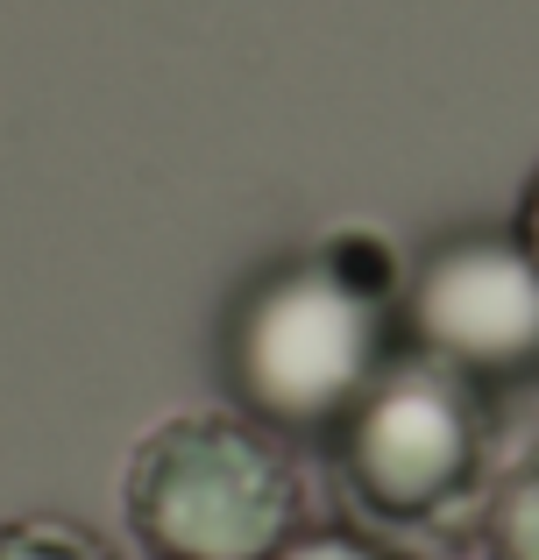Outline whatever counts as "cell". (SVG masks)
<instances>
[{"label":"cell","instance_id":"cell-1","mask_svg":"<svg viewBox=\"0 0 539 560\" xmlns=\"http://www.w3.org/2000/svg\"><path fill=\"white\" fill-rule=\"evenodd\" d=\"M398 270L390 248L341 228L327 248L256 277L227 327V376L270 433H333L398 355Z\"/></svg>","mask_w":539,"mask_h":560},{"label":"cell","instance_id":"cell-2","mask_svg":"<svg viewBox=\"0 0 539 560\" xmlns=\"http://www.w3.org/2000/svg\"><path fill=\"white\" fill-rule=\"evenodd\" d=\"M121 504L150 560H277L305 533L298 468L249 411H178L142 433Z\"/></svg>","mask_w":539,"mask_h":560},{"label":"cell","instance_id":"cell-3","mask_svg":"<svg viewBox=\"0 0 539 560\" xmlns=\"http://www.w3.org/2000/svg\"><path fill=\"white\" fill-rule=\"evenodd\" d=\"M348 490L384 518H433L461 504L490 454V405L469 376L441 370L433 355H390L384 376L355 397L341 425Z\"/></svg>","mask_w":539,"mask_h":560},{"label":"cell","instance_id":"cell-4","mask_svg":"<svg viewBox=\"0 0 539 560\" xmlns=\"http://www.w3.org/2000/svg\"><path fill=\"white\" fill-rule=\"evenodd\" d=\"M405 334L476 390L539 376V262L526 242L497 228L433 242L405 284Z\"/></svg>","mask_w":539,"mask_h":560},{"label":"cell","instance_id":"cell-5","mask_svg":"<svg viewBox=\"0 0 539 560\" xmlns=\"http://www.w3.org/2000/svg\"><path fill=\"white\" fill-rule=\"evenodd\" d=\"M483 547L490 560H539V454L497 482L483 511Z\"/></svg>","mask_w":539,"mask_h":560},{"label":"cell","instance_id":"cell-6","mask_svg":"<svg viewBox=\"0 0 539 560\" xmlns=\"http://www.w3.org/2000/svg\"><path fill=\"white\" fill-rule=\"evenodd\" d=\"M0 560H114V553L71 518H14L0 525Z\"/></svg>","mask_w":539,"mask_h":560},{"label":"cell","instance_id":"cell-7","mask_svg":"<svg viewBox=\"0 0 539 560\" xmlns=\"http://www.w3.org/2000/svg\"><path fill=\"white\" fill-rule=\"evenodd\" d=\"M277 560H390V553L355 539V533H341V525H319V533H298Z\"/></svg>","mask_w":539,"mask_h":560},{"label":"cell","instance_id":"cell-8","mask_svg":"<svg viewBox=\"0 0 539 560\" xmlns=\"http://www.w3.org/2000/svg\"><path fill=\"white\" fill-rule=\"evenodd\" d=\"M512 234L526 242V256L539 262V178L526 185V206H518V228H512Z\"/></svg>","mask_w":539,"mask_h":560}]
</instances>
